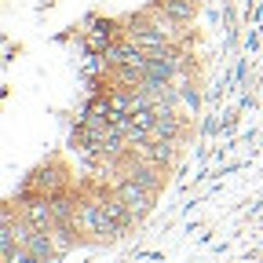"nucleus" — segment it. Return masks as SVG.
Instances as JSON below:
<instances>
[{"mask_svg":"<svg viewBox=\"0 0 263 263\" xmlns=\"http://www.w3.org/2000/svg\"><path fill=\"white\" fill-rule=\"evenodd\" d=\"M117 201L124 205V212L128 216H143L146 209H150V201H154V190L150 186H143L139 179H124L121 186H117Z\"/></svg>","mask_w":263,"mask_h":263,"instance_id":"1","label":"nucleus"}]
</instances>
